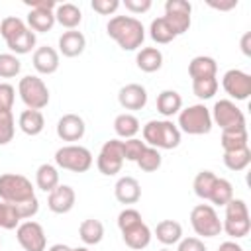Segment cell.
Here are the masks:
<instances>
[{"label":"cell","instance_id":"6da1fadb","mask_svg":"<svg viewBox=\"0 0 251 251\" xmlns=\"http://www.w3.org/2000/svg\"><path fill=\"white\" fill-rule=\"evenodd\" d=\"M106 31L124 51L139 49L145 39V27L133 16H114L108 22Z\"/></svg>","mask_w":251,"mask_h":251},{"label":"cell","instance_id":"7a4b0ae2","mask_svg":"<svg viewBox=\"0 0 251 251\" xmlns=\"http://www.w3.org/2000/svg\"><path fill=\"white\" fill-rule=\"evenodd\" d=\"M0 35L16 55H25L35 47V33L18 16H8L0 22Z\"/></svg>","mask_w":251,"mask_h":251},{"label":"cell","instance_id":"3957f363","mask_svg":"<svg viewBox=\"0 0 251 251\" xmlns=\"http://www.w3.org/2000/svg\"><path fill=\"white\" fill-rule=\"evenodd\" d=\"M143 141L155 149H175L180 143V129L171 120H149L143 126Z\"/></svg>","mask_w":251,"mask_h":251},{"label":"cell","instance_id":"277c9868","mask_svg":"<svg viewBox=\"0 0 251 251\" xmlns=\"http://www.w3.org/2000/svg\"><path fill=\"white\" fill-rule=\"evenodd\" d=\"M35 196L31 180L24 175L18 173H4L0 175V200L14 204V206H22L25 202H31Z\"/></svg>","mask_w":251,"mask_h":251},{"label":"cell","instance_id":"5b68a950","mask_svg":"<svg viewBox=\"0 0 251 251\" xmlns=\"http://www.w3.org/2000/svg\"><path fill=\"white\" fill-rule=\"evenodd\" d=\"M222 229L233 239H241L249 233V229H251L249 210L241 198H231L226 204V218H224Z\"/></svg>","mask_w":251,"mask_h":251},{"label":"cell","instance_id":"8992f818","mask_svg":"<svg viewBox=\"0 0 251 251\" xmlns=\"http://www.w3.org/2000/svg\"><path fill=\"white\" fill-rule=\"evenodd\" d=\"M178 129L188 135H204L212 131V114L204 104H192L178 112Z\"/></svg>","mask_w":251,"mask_h":251},{"label":"cell","instance_id":"52a82bcc","mask_svg":"<svg viewBox=\"0 0 251 251\" xmlns=\"http://www.w3.org/2000/svg\"><path fill=\"white\" fill-rule=\"evenodd\" d=\"M18 94L27 110H43L49 104V88L37 75H27L18 84Z\"/></svg>","mask_w":251,"mask_h":251},{"label":"cell","instance_id":"ba28073f","mask_svg":"<svg viewBox=\"0 0 251 251\" xmlns=\"http://www.w3.org/2000/svg\"><path fill=\"white\" fill-rule=\"evenodd\" d=\"M55 163L71 173H86L92 167V153L82 145H63L55 151Z\"/></svg>","mask_w":251,"mask_h":251},{"label":"cell","instance_id":"9c48e42d","mask_svg":"<svg viewBox=\"0 0 251 251\" xmlns=\"http://www.w3.org/2000/svg\"><path fill=\"white\" fill-rule=\"evenodd\" d=\"M190 226L200 237H216L222 231V220L210 204H198L192 208Z\"/></svg>","mask_w":251,"mask_h":251},{"label":"cell","instance_id":"30bf717a","mask_svg":"<svg viewBox=\"0 0 251 251\" xmlns=\"http://www.w3.org/2000/svg\"><path fill=\"white\" fill-rule=\"evenodd\" d=\"M124 141L122 139H110L102 145L98 157H96V167L102 175L114 176L122 171L124 165Z\"/></svg>","mask_w":251,"mask_h":251},{"label":"cell","instance_id":"8fae6325","mask_svg":"<svg viewBox=\"0 0 251 251\" xmlns=\"http://www.w3.org/2000/svg\"><path fill=\"white\" fill-rule=\"evenodd\" d=\"M210 114H212V124L220 126L222 131L245 127V114L231 100H218Z\"/></svg>","mask_w":251,"mask_h":251},{"label":"cell","instance_id":"7c38bea8","mask_svg":"<svg viewBox=\"0 0 251 251\" xmlns=\"http://www.w3.org/2000/svg\"><path fill=\"white\" fill-rule=\"evenodd\" d=\"M16 237L24 251H45V247H47V237H45L43 226L33 220L22 222L16 227Z\"/></svg>","mask_w":251,"mask_h":251},{"label":"cell","instance_id":"4fadbf2b","mask_svg":"<svg viewBox=\"0 0 251 251\" xmlns=\"http://www.w3.org/2000/svg\"><path fill=\"white\" fill-rule=\"evenodd\" d=\"M190 14H192V6L186 0H167L165 2V16L163 18L169 22V25L176 33V37L188 31Z\"/></svg>","mask_w":251,"mask_h":251},{"label":"cell","instance_id":"5bb4252c","mask_svg":"<svg viewBox=\"0 0 251 251\" xmlns=\"http://www.w3.org/2000/svg\"><path fill=\"white\" fill-rule=\"evenodd\" d=\"M224 90L235 100H247L251 94V76L239 69H229L222 78Z\"/></svg>","mask_w":251,"mask_h":251},{"label":"cell","instance_id":"9a60e30c","mask_svg":"<svg viewBox=\"0 0 251 251\" xmlns=\"http://www.w3.org/2000/svg\"><path fill=\"white\" fill-rule=\"evenodd\" d=\"M75 200H76V194H75L73 186L59 184L49 192L47 206H49V210L53 214H67V212H71L75 208Z\"/></svg>","mask_w":251,"mask_h":251},{"label":"cell","instance_id":"2e32d148","mask_svg":"<svg viewBox=\"0 0 251 251\" xmlns=\"http://www.w3.org/2000/svg\"><path fill=\"white\" fill-rule=\"evenodd\" d=\"M86 126L78 114H65L57 122V135L63 141H78L84 137Z\"/></svg>","mask_w":251,"mask_h":251},{"label":"cell","instance_id":"e0dca14e","mask_svg":"<svg viewBox=\"0 0 251 251\" xmlns=\"http://www.w3.org/2000/svg\"><path fill=\"white\" fill-rule=\"evenodd\" d=\"M118 102L126 110H141L147 104V90H145V86H141L137 82L126 84L118 92Z\"/></svg>","mask_w":251,"mask_h":251},{"label":"cell","instance_id":"ac0fdd59","mask_svg":"<svg viewBox=\"0 0 251 251\" xmlns=\"http://www.w3.org/2000/svg\"><path fill=\"white\" fill-rule=\"evenodd\" d=\"M31 63H33V69L39 75H53L59 69V53L53 47H49V45L37 47L33 51Z\"/></svg>","mask_w":251,"mask_h":251},{"label":"cell","instance_id":"d6986e66","mask_svg":"<svg viewBox=\"0 0 251 251\" xmlns=\"http://www.w3.org/2000/svg\"><path fill=\"white\" fill-rule=\"evenodd\" d=\"M122 237H124V243H126L129 249L141 251V249H145V247L151 243V229H149L147 224L141 220V222L133 224L131 227L124 229V231H122Z\"/></svg>","mask_w":251,"mask_h":251},{"label":"cell","instance_id":"ffe728a7","mask_svg":"<svg viewBox=\"0 0 251 251\" xmlns=\"http://www.w3.org/2000/svg\"><path fill=\"white\" fill-rule=\"evenodd\" d=\"M114 194H116V200L122 204H135L141 198V186H139L137 178L122 176V178H118V182L114 186Z\"/></svg>","mask_w":251,"mask_h":251},{"label":"cell","instance_id":"44dd1931","mask_svg":"<svg viewBox=\"0 0 251 251\" xmlns=\"http://www.w3.org/2000/svg\"><path fill=\"white\" fill-rule=\"evenodd\" d=\"M86 47V37L76 31V29H69L59 37V51L65 57H78Z\"/></svg>","mask_w":251,"mask_h":251},{"label":"cell","instance_id":"7402d4cb","mask_svg":"<svg viewBox=\"0 0 251 251\" xmlns=\"http://www.w3.org/2000/svg\"><path fill=\"white\" fill-rule=\"evenodd\" d=\"M216 73H218V63H216V59H212L208 55H198L188 63V75L192 80L214 78Z\"/></svg>","mask_w":251,"mask_h":251},{"label":"cell","instance_id":"603a6c76","mask_svg":"<svg viewBox=\"0 0 251 251\" xmlns=\"http://www.w3.org/2000/svg\"><path fill=\"white\" fill-rule=\"evenodd\" d=\"M55 22L61 24L63 27L67 29H75L80 22H82V12L76 4H71V2H65V4H57L55 8Z\"/></svg>","mask_w":251,"mask_h":251},{"label":"cell","instance_id":"cb8c5ba5","mask_svg":"<svg viewBox=\"0 0 251 251\" xmlns=\"http://www.w3.org/2000/svg\"><path fill=\"white\" fill-rule=\"evenodd\" d=\"M18 126L25 135H39L45 127V118L39 110H24L18 118Z\"/></svg>","mask_w":251,"mask_h":251},{"label":"cell","instance_id":"d4e9b609","mask_svg":"<svg viewBox=\"0 0 251 251\" xmlns=\"http://www.w3.org/2000/svg\"><path fill=\"white\" fill-rule=\"evenodd\" d=\"M157 110L165 118H173L182 110V96L176 90H163L157 96Z\"/></svg>","mask_w":251,"mask_h":251},{"label":"cell","instance_id":"484cf974","mask_svg":"<svg viewBox=\"0 0 251 251\" xmlns=\"http://www.w3.org/2000/svg\"><path fill=\"white\" fill-rule=\"evenodd\" d=\"M155 235L163 245H175L182 239V226L175 220H163L157 224Z\"/></svg>","mask_w":251,"mask_h":251},{"label":"cell","instance_id":"4316f807","mask_svg":"<svg viewBox=\"0 0 251 251\" xmlns=\"http://www.w3.org/2000/svg\"><path fill=\"white\" fill-rule=\"evenodd\" d=\"M135 63L143 73H155L163 67V53L157 47H143L137 53Z\"/></svg>","mask_w":251,"mask_h":251},{"label":"cell","instance_id":"83f0119b","mask_svg":"<svg viewBox=\"0 0 251 251\" xmlns=\"http://www.w3.org/2000/svg\"><path fill=\"white\" fill-rule=\"evenodd\" d=\"M35 184L43 192H51L55 186H59V171L51 163H43L35 171Z\"/></svg>","mask_w":251,"mask_h":251},{"label":"cell","instance_id":"f1b7e54d","mask_svg":"<svg viewBox=\"0 0 251 251\" xmlns=\"http://www.w3.org/2000/svg\"><path fill=\"white\" fill-rule=\"evenodd\" d=\"M55 25V14L51 10H29L27 27L35 33H45Z\"/></svg>","mask_w":251,"mask_h":251},{"label":"cell","instance_id":"f546056e","mask_svg":"<svg viewBox=\"0 0 251 251\" xmlns=\"http://www.w3.org/2000/svg\"><path fill=\"white\" fill-rule=\"evenodd\" d=\"M78 235H80V239H82L84 245H96L104 237V226H102L100 220L88 218V220H84L78 226Z\"/></svg>","mask_w":251,"mask_h":251},{"label":"cell","instance_id":"4dcf8cb0","mask_svg":"<svg viewBox=\"0 0 251 251\" xmlns=\"http://www.w3.org/2000/svg\"><path fill=\"white\" fill-rule=\"evenodd\" d=\"M114 131L122 139H131L139 131V120L133 114H120L114 120Z\"/></svg>","mask_w":251,"mask_h":251},{"label":"cell","instance_id":"1f68e13d","mask_svg":"<svg viewBox=\"0 0 251 251\" xmlns=\"http://www.w3.org/2000/svg\"><path fill=\"white\" fill-rule=\"evenodd\" d=\"M247 127H237V129H226L222 131V149L224 151H235V149H243L249 147L247 145Z\"/></svg>","mask_w":251,"mask_h":251},{"label":"cell","instance_id":"d6a6232c","mask_svg":"<svg viewBox=\"0 0 251 251\" xmlns=\"http://www.w3.org/2000/svg\"><path fill=\"white\" fill-rule=\"evenodd\" d=\"M249 163H251V149L249 147L235 149V151H224V165L233 173L247 169Z\"/></svg>","mask_w":251,"mask_h":251},{"label":"cell","instance_id":"836d02e7","mask_svg":"<svg viewBox=\"0 0 251 251\" xmlns=\"http://www.w3.org/2000/svg\"><path fill=\"white\" fill-rule=\"evenodd\" d=\"M149 35H151V39L155 41V43H161V45H165V43H171L175 37H176V33L173 31V27L169 25V22L161 16V18H155L153 22H151V25H149Z\"/></svg>","mask_w":251,"mask_h":251},{"label":"cell","instance_id":"e575fe53","mask_svg":"<svg viewBox=\"0 0 251 251\" xmlns=\"http://www.w3.org/2000/svg\"><path fill=\"white\" fill-rule=\"evenodd\" d=\"M233 198V186H231V182L227 180V178H216V182H214V188H212V192H210V202L212 204H216V206H226L229 200Z\"/></svg>","mask_w":251,"mask_h":251},{"label":"cell","instance_id":"d590c367","mask_svg":"<svg viewBox=\"0 0 251 251\" xmlns=\"http://www.w3.org/2000/svg\"><path fill=\"white\" fill-rule=\"evenodd\" d=\"M216 175L212 171H200L196 176H194V182H192V188H194V194L202 200H208L210 198V192L214 188V182H216Z\"/></svg>","mask_w":251,"mask_h":251},{"label":"cell","instance_id":"8d00e7d4","mask_svg":"<svg viewBox=\"0 0 251 251\" xmlns=\"http://www.w3.org/2000/svg\"><path fill=\"white\" fill-rule=\"evenodd\" d=\"M22 224V216L14 204L0 202V227L2 229H16Z\"/></svg>","mask_w":251,"mask_h":251},{"label":"cell","instance_id":"74e56055","mask_svg":"<svg viewBox=\"0 0 251 251\" xmlns=\"http://www.w3.org/2000/svg\"><path fill=\"white\" fill-rule=\"evenodd\" d=\"M161 163H163V157H161L159 149L149 147V145L143 149L141 157L137 159V167H139L141 171H145V173H153V171H157V169L161 167Z\"/></svg>","mask_w":251,"mask_h":251},{"label":"cell","instance_id":"f35d334b","mask_svg":"<svg viewBox=\"0 0 251 251\" xmlns=\"http://www.w3.org/2000/svg\"><path fill=\"white\" fill-rule=\"evenodd\" d=\"M218 78H200V80H192V92L194 96H198L200 100H210L216 92H218Z\"/></svg>","mask_w":251,"mask_h":251},{"label":"cell","instance_id":"ab89813d","mask_svg":"<svg viewBox=\"0 0 251 251\" xmlns=\"http://www.w3.org/2000/svg\"><path fill=\"white\" fill-rule=\"evenodd\" d=\"M20 71H22V63L14 53L0 55V76L2 78H12V76L20 75Z\"/></svg>","mask_w":251,"mask_h":251},{"label":"cell","instance_id":"60d3db41","mask_svg":"<svg viewBox=\"0 0 251 251\" xmlns=\"http://www.w3.org/2000/svg\"><path fill=\"white\" fill-rule=\"evenodd\" d=\"M14 116L12 112H0V145H6L14 139Z\"/></svg>","mask_w":251,"mask_h":251},{"label":"cell","instance_id":"b9f144b4","mask_svg":"<svg viewBox=\"0 0 251 251\" xmlns=\"http://www.w3.org/2000/svg\"><path fill=\"white\" fill-rule=\"evenodd\" d=\"M145 141L137 139V137H131V139H126L124 141V159L126 161H131V163H137V159L141 157L143 149H145Z\"/></svg>","mask_w":251,"mask_h":251},{"label":"cell","instance_id":"7bdbcfd3","mask_svg":"<svg viewBox=\"0 0 251 251\" xmlns=\"http://www.w3.org/2000/svg\"><path fill=\"white\" fill-rule=\"evenodd\" d=\"M16 100V88L8 82H0V112H12Z\"/></svg>","mask_w":251,"mask_h":251},{"label":"cell","instance_id":"ee69618b","mask_svg":"<svg viewBox=\"0 0 251 251\" xmlns=\"http://www.w3.org/2000/svg\"><path fill=\"white\" fill-rule=\"evenodd\" d=\"M137 222H141V214H139L135 208H126V210H122V212L118 214V227H120V231L131 227V226L137 224Z\"/></svg>","mask_w":251,"mask_h":251},{"label":"cell","instance_id":"f6af8a7d","mask_svg":"<svg viewBox=\"0 0 251 251\" xmlns=\"http://www.w3.org/2000/svg\"><path fill=\"white\" fill-rule=\"evenodd\" d=\"M90 6L100 16H110V14H114L120 8V2L118 0H92Z\"/></svg>","mask_w":251,"mask_h":251},{"label":"cell","instance_id":"bcb514c9","mask_svg":"<svg viewBox=\"0 0 251 251\" xmlns=\"http://www.w3.org/2000/svg\"><path fill=\"white\" fill-rule=\"evenodd\" d=\"M176 251H208L204 241L198 239V237H184L178 241V247Z\"/></svg>","mask_w":251,"mask_h":251},{"label":"cell","instance_id":"7dc6e473","mask_svg":"<svg viewBox=\"0 0 251 251\" xmlns=\"http://www.w3.org/2000/svg\"><path fill=\"white\" fill-rule=\"evenodd\" d=\"M124 6L131 14H143V12H147L151 8V0H126Z\"/></svg>","mask_w":251,"mask_h":251},{"label":"cell","instance_id":"c3c4849f","mask_svg":"<svg viewBox=\"0 0 251 251\" xmlns=\"http://www.w3.org/2000/svg\"><path fill=\"white\" fill-rule=\"evenodd\" d=\"M25 6H29L31 10H51V12H55L57 2L55 0H25Z\"/></svg>","mask_w":251,"mask_h":251},{"label":"cell","instance_id":"681fc988","mask_svg":"<svg viewBox=\"0 0 251 251\" xmlns=\"http://www.w3.org/2000/svg\"><path fill=\"white\" fill-rule=\"evenodd\" d=\"M210 8H216V10H231L237 6V0H229V2H208Z\"/></svg>","mask_w":251,"mask_h":251},{"label":"cell","instance_id":"f907efd6","mask_svg":"<svg viewBox=\"0 0 251 251\" xmlns=\"http://www.w3.org/2000/svg\"><path fill=\"white\" fill-rule=\"evenodd\" d=\"M218 251H243V247L239 243H235V241H224L218 247Z\"/></svg>","mask_w":251,"mask_h":251},{"label":"cell","instance_id":"816d5d0a","mask_svg":"<svg viewBox=\"0 0 251 251\" xmlns=\"http://www.w3.org/2000/svg\"><path fill=\"white\" fill-rule=\"evenodd\" d=\"M249 39H251V33H245L243 39H241V51L245 55H251V49H249Z\"/></svg>","mask_w":251,"mask_h":251},{"label":"cell","instance_id":"f5cc1de1","mask_svg":"<svg viewBox=\"0 0 251 251\" xmlns=\"http://www.w3.org/2000/svg\"><path fill=\"white\" fill-rule=\"evenodd\" d=\"M47 251H73V247H69V245H65V243H55V245H51Z\"/></svg>","mask_w":251,"mask_h":251},{"label":"cell","instance_id":"db71d44e","mask_svg":"<svg viewBox=\"0 0 251 251\" xmlns=\"http://www.w3.org/2000/svg\"><path fill=\"white\" fill-rule=\"evenodd\" d=\"M73 251H88L86 247H76V249H73Z\"/></svg>","mask_w":251,"mask_h":251},{"label":"cell","instance_id":"11a10c76","mask_svg":"<svg viewBox=\"0 0 251 251\" xmlns=\"http://www.w3.org/2000/svg\"><path fill=\"white\" fill-rule=\"evenodd\" d=\"M159 251H171V249H159Z\"/></svg>","mask_w":251,"mask_h":251},{"label":"cell","instance_id":"9f6ffc18","mask_svg":"<svg viewBox=\"0 0 251 251\" xmlns=\"http://www.w3.org/2000/svg\"><path fill=\"white\" fill-rule=\"evenodd\" d=\"M0 245H2V237H0Z\"/></svg>","mask_w":251,"mask_h":251}]
</instances>
